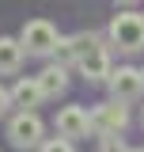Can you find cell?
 Returning a JSON list of instances; mask_svg holds the SVG:
<instances>
[{"mask_svg":"<svg viewBox=\"0 0 144 152\" xmlns=\"http://www.w3.org/2000/svg\"><path fill=\"white\" fill-rule=\"evenodd\" d=\"M110 38H114V46L125 50V53L144 50V15H133V12L114 15V23H110Z\"/></svg>","mask_w":144,"mask_h":152,"instance_id":"6da1fadb","label":"cell"},{"mask_svg":"<svg viewBox=\"0 0 144 152\" xmlns=\"http://www.w3.org/2000/svg\"><path fill=\"white\" fill-rule=\"evenodd\" d=\"M19 42H23V50H27V53L46 57V53H53V50H57V42H61V38H57L53 23H46V19H31V23L23 27Z\"/></svg>","mask_w":144,"mask_h":152,"instance_id":"7a4b0ae2","label":"cell"},{"mask_svg":"<svg viewBox=\"0 0 144 152\" xmlns=\"http://www.w3.org/2000/svg\"><path fill=\"white\" fill-rule=\"evenodd\" d=\"M8 137H12L15 148H38V145H42V118H38L34 110L15 114L12 126H8Z\"/></svg>","mask_w":144,"mask_h":152,"instance_id":"3957f363","label":"cell"},{"mask_svg":"<svg viewBox=\"0 0 144 152\" xmlns=\"http://www.w3.org/2000/svg\"><path fill=\"white\" fill-rule=\"evenodd\" d=\"M110 95L118 99V103H133V99H140L144 91V72H137V69H118V72H110Z\"/></svg>","mask_w":144,"mask_h":152,"instance_id":"277c9868","label":"cell"},{"mask_svg":"<svg viewBox=\"0 0 144 152\" xmlns=\"http://www.w3.org/2000/svg\"><path fill=\"white\" fill-rule=\"evenodd\" d=\"M125 122H129V114H125V107H121L118 99H114V103H103V107L91 110V129L103 133V137L121 133V129H125Z\"/></svg>","mask_w":144,"mask_h":152,"instance_id":"5b68a950","label":"cell"},{"mask_svg":"<svg viewBox=\"0 0 144 152\" xmlns=\"http://www.w3.org/2000/svg\"><path fill=\"white\" fill-rule=\"evenodd\" d=\"M91 50H99V42H95L91 34H68V38H61V42H57L53 57H57V65H72V61L80 65Z\"/></svg>","mask_w":144,"mask_h":152,"instance_id":"8992f818","label":"cell"},{"mask_svg":"<svg viewBox=\"0 0 144 152\" xmlns=\"http://www.w3.org/2000/svg\"><path fill=\"white\" fill-rule=\"evenodd\" d=\"M91 129V114L84 107H65V110L57 114V137H87Z\"/></svg>","mask_w":144,"mask_h":152,"instance_id":"52a82bcc","label":"cell"},{"mask_svg":"<svg viewBox=\"0 0 144 152\" xmlns=\"http://www.w3.org/2000/svg\"><path fill=\"white\" fill-rule=\"evenodd\" d=\"M80 72L87 76L91 84H99V80H110V72H114V69H110V53L103 50V46H99V50H91V53L80 61Z\"/></svg>","mask_w":144,"mask_h":152,"instance_id":"ba28073f","label":"cell"},{"mask_svg":"<svg viewBox=\"0 0 144 152\" xmlns=\"http://www.w3.org/2000/svg\"><path fill=\"white\" fill-rule=\"evenodd\" d=\"M42 99H46V91H42V84H38V80H19L15 88H12V103L23 107V110H34Z\"/></svg>","mask_w":144,"mask_h":152,"instance_id":"9c48e42d","label":"cell"},{"mask_svg":"<svg viewBox=\"0 0 144 152\" xmlns=\"http://www.w3.org/2000/svg\"><path fill=\"white\" fill-rule=\"evenodd\" d=\"M19 65H23V42H15V38H0V76L19 72Z\"/></svg>","mask_w":144,"mask_h":152,"instance_id":"30bf717a","label":"cell"},{"mask_svg":"<svg viewBox=\"0 0 144 152\" xmlns=\"http://www.w3.org/2000/svg\"><path fill=\"white\" fill-rule=\"evenodd\" d=\"M38 84H42V91H46V99H53V95H61L65 88H68V76H65V65H49V69H42V72H38Z\"/></svg>","mask_w":144,"mask_h":152,"instance_id":"8fae6325","label":"cell"},{"mask_svg":"<svg viewBox=\"0 0 144 152\" xmlns=\"http://www.w3.org/2000/svg\"><path fill=\"white\" fill-rule=\"evenodd\" d=\"M38 152H76V148H72L68 137H49V141H42V145H38Z\"/></svg>","mask_w":144,"mask_h":152,"instance_id":"7c38bea8","label":"cell"},{"mask_svg":"<svg viewBox=\"0 0 144 152\" xmlns=\"http://www.w3.org/2000/svg\"><path fill=\"white\" fill-rule=\"evenodd\" d=\"M99 152H129L125 145H121V137H118V133H110V137H103V148Z\"/></svg>","mask_w":144,"mask_h":152,"instance_id":"4fadbf2b","label":"cell"},{"mask_svg":"<svg viewBox=\"0 0 144 152\" xmlns=\"http://www.w3.org/2000/svg\"><path fill=\"white\" fill-rule=\"evenodd\" d=\"M8 107H12V91H4V88H0V114L8 110Z\"/></svg>","mask_w":144,"mask_h":152,"instance_id":"5bb4252c","label":"cell"},{"mask_svg":"<svg viewBox=\"0 0 144 152\" xmlns=\"http://www.w3.org/2000/svg\"><path fill=\"white\" fill-rule=\"evenodd\" d=\"M118 4H125V8H129V4H137V0H118Z\"/></svg>","mask_w":144,"mask_h":152,"instance_id":"9a60e30c","label":"cell"},{"mask_svg":"<svg viewBox=\"0 0 144 152\" xmlns=\"http://www.w3.org/2000/svg\"><path fill=\"white\" fill-rule=\"evenodd\" d=\"M129 152H144V148H129Z\"/></svg>","mask_w":144,"mask_h":152,"instance_id":"2e32d148","label":"cell"}]
</instances>
